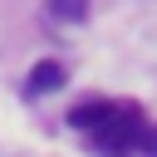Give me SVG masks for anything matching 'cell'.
I'll return each instance as SVG.
<instances>
[{"label":"cell","instance_id":"obj_3","mask_svg":"<svg viewBox=\"0 0 157 157\" xmlns=\"http://www.w3.org/2000/svg\"><path fill=\"white\" fill-rule=\"evenodd\" d=\"M108 113H113V103L93 98V103H78V108L69 113V123H74V128H83V132H98V128L108 123Z\"/></svg>","mask_w":157,"mask_h":157},{"label":"cell","instance_id":"obj_5","mask_svg":"<svg viewBox=\"0 0 157 157\" xmlns=\"http://www.w3.org/2000/svg\"><path fill=\"white\" fill-rule=\"evenodd\" d=\"M132 157H157V123H147V128L132 137Z\"/></svg>","mask_w":157,"mask_h":157},{"label":"cell","instance_id":"obj_4","mask_svg":"<svg viewBox=\"0 0 157 157\" xmlns=\"http://www.w3.org/2000/svg\"><path fill=\"white\" fill-rule=\"evenodd\" d=\"M49 15L64 25H78V20H88V0H49Z\"/></svg>","mask_w":157,"mask_h":157},{"label":"cell","instance_id":"obj_2","mask_svg":"<svg viewBox=\"0 0 157 157\" xmlns=\"http://www.w3.org/2000/svg\"><path fill=\"white\" fill-rule=\"evenodd\" d=\"M64 78H69V74H64V64H59V59H44V64H34V69H29L25 88L39 98V93H54V88H64Z\"/></svg>","mask_w":157,"mask_h":157},{"label":"cell","instance_id":"obj_1","mask_svg":"<svg viewBox=\"0 0 157 157\" xmlns=\"http://www.w3.org/2000/svg\"><path fill=\"white\" fill-rule=\"evenodd\" d=\"M142 128H147L142 108H132V103H113L108 123H103L93 137H98V147H103L108 157H132V137H137Z\"/></svg>","mask_w":157,"mask_h":157}]
</instances>
